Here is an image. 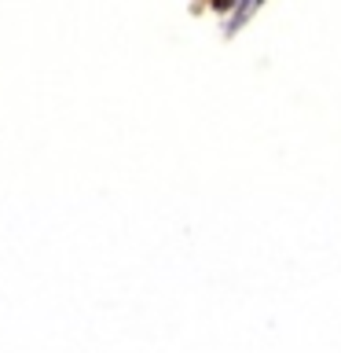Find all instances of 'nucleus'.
I'll list each match as a JSON object with an SVG mask.
<instances>
[{
    "instance_id": "obj_1",
    "label": "nucleus",
    "mask_w": 341,
    "mask_h": 353,
    "mask_svg": "<svg viewBox=\"0 0 341 353\" xmlns=\"http://www.w3.org/2000/svg\"><path fill=\"white\" fill-rule=\"evenodd\" d=\"M261 4H264V0H242V4L235 8V19L228 22V33H239V30L246 26V22H250V15H253V11H257Z\"/></svg>"
},
{
    "instance_id": "obj_2",
    "label": "nucleus",
    "mask_w": 341,
    "mask_h": 353,
    "mask_svg": "<svg viewBox=\"0 0 341 353\" xmlns=\"http://www.w3.org/2000/svg\"><path fill=\"white\" fill-rule=\"evenodd\" d=\"M231 4H235V0H213V8H217V11H224V8H231Z\"/></svg>"
}]
</instances>
